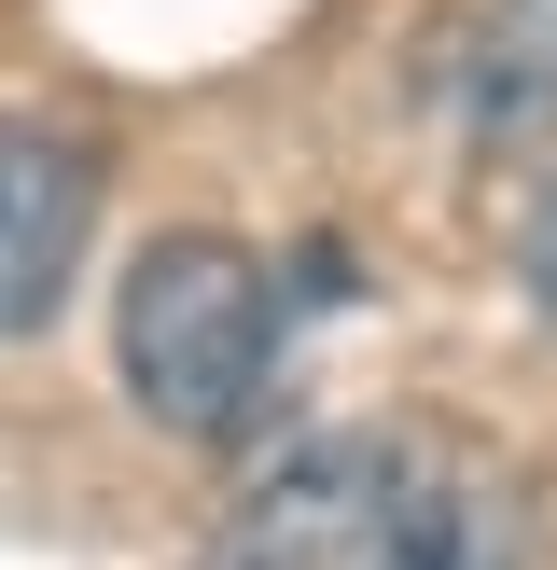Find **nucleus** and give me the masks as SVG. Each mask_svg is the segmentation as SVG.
<instances>
[{"instance_id": "f257e3e1", "label": "nucleus", "mask_w": 557, "mask_h": 570, "mask_svg": "<svg viewBox=\"0 0 557 570\" xmlns=\"http://www.w3.org/2000/svg\"><path fill=\"white\" fill-rule=\"evenodd\" d=\"M111 348H126V390H139L154 432L237 445L265 417V376H278V293H265V265L237 237H154L126 265Z\"/></svg>"}, {"instance_id": "f03ea898", "label": "nucleus", "mask_w": 557, "mask_h": 570, "mask_svg": "<svg viewBox=\"0 0 557 570\" xmlns=\"http://www.w3.org/2000/svg\"><path fill=\"white\" fill-rule=\"evenodd\" d=\"M195 570H404V445L321 432L278 473H251L237 515L209 529Z\"/></svg>"}, {"instance_id": "7ed1b4c3", "label": "nucleus", "mask_w": 557, "mask_h": 570, "mask_svg": "<svg viewBox=\"0 0 557 570\" xmlns=\"http://www.w3.org/2000/svg\"><path fill=\"white\" fill-rule=\"evenodd\" d=\"M84 237H98V154L70 126H0V348L56 321Z\"/></svg>"}, {"instance_id": "20e7f679", "label": "nucleus", "mask_w": 557, "mask_h": 570, "mask_svg": "<svg viewBox=\"0 0 557 570\" xmlns=\"http://www.w3.org/2000/svg\"><path fill=\"white\" fill-rule=\"evenodd\" d=\"M404 570H529L516 488H488V473L404 445Z\"/></svg>"}, {"instance_id": "39448f33", "label": "nucleus", "mask_w": 557, "mask_h": 570, "mask_svg": "<svg viewBox=\"0 0 557 570\" xmlns=\"http://www.w3.org/2000/svg\"><path fill=\"white\" fill-rule=\"evenodd\" d=\"M460 111H473L488 139H516V126L557 111V0H488V14H473V42H460Z\"/></svg>"}, {"instance_id": "423d86ee", "label": "nucleus", "mask_w": 557, "mask_h": 570, "mask_svg": "<svg viewBox=\"0 0 557 570\" xmlns=\"http://www.w3.org/2000/svg\"><path fill=\"white\" fill-rule=\"evenodd\" d=\"M516 278H529V306H544V334H557V195L529 209V237H516Z\"/></svg>"}]
</instances>
